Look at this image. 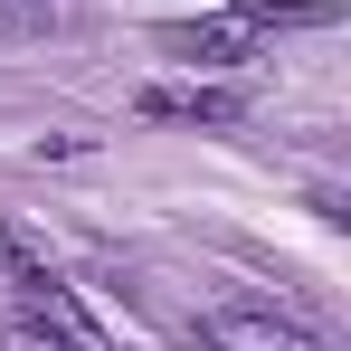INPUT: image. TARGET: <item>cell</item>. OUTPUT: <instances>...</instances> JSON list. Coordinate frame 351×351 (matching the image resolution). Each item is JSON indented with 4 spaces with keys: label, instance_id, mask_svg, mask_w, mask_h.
I'll return each mask as SVG.
<instances>
[{
    "label": "cell",
    "instance_id": "cell-1",
    "mask_svg": "<svg viewBox=\"0 0 351 351\" xmlns=\"http://www.w3.org/2000/svg\"><path fill=\"white\" fill-rule=\"evenodd\" d=\"M199 342L209 351H323V332L304 313H276V304H209Z\"/></svg>",
    "mask_w": 351,
    "mask_h": 351
},
{
    "label": "cell",
    "instance_id": "cell-2",
    "mask_svg": "<svg viewBox=\"0 0 351 351\" xmlns=\"http://www.w3.org/2000/svg\"><path fill=\"white\" fill-rule=\"evenodd\" d=\"M162 48H171L180 66H237L256 38H247L237 19H190V29H162Z\"/></svg>",
    "mask_w": 351,
    "mask_h": 351
},
{
    "label": "cell",
    "instance_id": "cell-3",
    "mask_svg": "<svg viewBox=\"0 0 351 351\" xmlns=\"http://www.w3.org/2000/svg\"><path fill=\"white\" fill-rule=\"evenodd\" d=\"M143 114H162V123H237V95H209V86H162V95H143Z\"/></svg>",
    "mask_w": 351,
    "mask_h": 351
},
{
    "label": "cell",
    "instance_id": "cell-4",
    "mask_svg": "<svg viewBox=\"0 0 351 351\" xmlns=\"http://www.w3.org/2000/svg\"><path fill=\"white\" fill-rule=\"evenodd\" d=\"M66 10L58 0H0V48H29V38H48Z\"/></svg>",
    "mask_w": 351,
    "mask_h": 351
},
{
    "label": "cell",
    "instance_id": "cell-5",
    "mask_svg": "<svg viewBox=\"0 0 351 351\" xmlns=\"http://www.w3.org/2000/svg\"><path fill=\"white\" fill-rule=\"evenodd\" d=\"M10 351H86V342H58V332H38V323H29V332H10Z\"/></svg>",
    "mask_w": 351,
    "mask_h": 351
}]
</instances>
